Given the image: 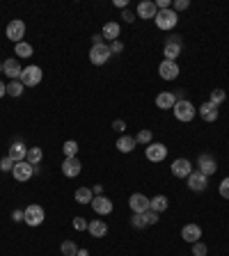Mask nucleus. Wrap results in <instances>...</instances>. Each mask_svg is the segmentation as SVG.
Segmentation results:
<instances>
[{"mask_svg":"<svg viewBox=\"0 0 229 256\" xmlns=\"http://www.w3.org/2000/svg\"><path fill=\"white\" fill-rule=\"evenodd\" d=\"M172 112H174V117L179 119V121H183V124H188V121H193L197 114V108L193 103H190L188 99H181L174 103V108H172Z\"/></svg>","mask_w":229,"mask_h":256,"instance_id":"f257e3e1","label":"nucleus"},{"mask_svg":"<svg viewBox=\"0 0 229 256\" xmlns=\"http://www.w3.org/2000/svg\"><path fill=\"white\" fill-rule=\"evenodd\" d=\"M154 23H156L158 30H174L179 23V14L174 9H158Z\"/></svg>","mask_w":229,"mask_h":256,"instance_id":"f03ea898","label":"nucleus"},{"mask_svg":"<svg viewBox=\"0 0 229 256\" xmlns=\"http://www.w3.org/2000/svg\"><path fill=\"white\" fill-rule=\"evenodd\" d=\"M181 51H183L181 34H170V37H167V41H165V48H163L165 59H172V62H177V57L181 55Z\"/></svg>","mask_w":229,"mask_h":256,"instance_id":"7ed1b4c3","label":"nucleus"},{"mask_svg":"<svg viewBox=\"0 0 229 256\" xmlns=\"http://www.w3.org/2000/svg\"><path fill=\"white\" fill-rule=\"evenodd\" d=\"M41 78H44V71H41V66L37 64H30L23 69V73H21V83H23V87H37L41 83Z\"/></svg>","mask_w":229,"mask_h":256,"instance_id":"20e7f679","label":"nucleus"},{"mask_svg":"<svg viewBox=\"0 0 229 256\" xmlns=\"http://www.w3.org/2000/svg\"><path fill=\"white\" fill-rule=\"evenodd\" d=\"M23 213H26V215H23V222H26L28 227H39V224L46 220V213H44V208H41L39 204L26 206Z\"/></svg>","mask_w":229,"mask_h":256,"instance_id":"39448f33","label":"nucleus"},{"mask_svg":"<svg viewBox=\"0 0 229 256\" xmlns=\"http://www.w3.org/2000/svg\"><path fill=\"white\" fill-rule=\"evenodd\" d=\"M26 23L21 19H14V21H9L7 23V28H5V32H7V39L9 41H14V44H19V41H23V37H26Z\"/></svg>","mask_w":229,"mask_h":256,"instance_id":"423d86ee","label":"nucleus"},{"mask_svg":"<svg viewBox=\"0 0 229 256\" xmlns=\"http://www.w3.org/2000/svg\"><path fill=\"white\" fill-rule=\"evenodd\" d=\"M110 59V46L108 44H97V46H92V51H90V62L94 66H101V64H105Z\"/></svg>","mask_w":229,"mask_h":256,"instance_id":"0eeeda50","label":"nucleus"},{"mask_svg":"<svg viewBox=\"0 0 229 256\" xmlns=\"http://www.w3.org/2000/svg\"><path fill=\"white\" fill-rule=\"evenodd\" d=\"M144 156H147V160H151V163H161V160L167 158V146L161 144V142H151V144H147V149H144Z\"/></svg>","mask_w":229,"mask_h":256,"instance_id":"6e6552de","label":"nucleus"},{"mask_svg":"<svg viewBox=\"0 0 229 256\" xmlns=\"http://www.w3.org/2000/svg\"><path fill=\"white\" fill-rule=\"evenodd\" d=\"M158 73H161V78L163 80H177L181 69H179L177 62H172V59H163L161 64H158Z\"/></svg>","mask_w":229,"mask_h":256,"instance_id":"1a4fd4ad","label":"nucleus"},{"mask_svg":"<svg viewBox=\"0 0 229 256\" xmlns=\"http://www.w3.org/2000/svg\"><path fill=\"white\" fill-rule=\"evenodd\" d=\"M129 206H131L133 213H144V210L151 208V199L142 192H133L131 197H129Z\"/></svg>","mask_w":229,"mask_h":256,"instance_id":"9d476101","label":"nucleus"},{"mask_svg":"<svg viewBox=\"0 0 229 256\" xmlns=\"http://www.w3.org/2000/svg\"><path fill=\"white\" fill-rule=\"evenodd\" d=\"M156 14H158V7L154 0H142V2H137L135 16H140V19H144V21H151V19H156Z\"/></svg>","mask_w":229,"mask_h":256,"instance_id":"9b49d317","label":"nucleus"},{"mask_svg":"<svg viewBox=\"0 0 229 256\" xmlns=\"http://www.w3.org/2000/svg\"><path fill=\"white\" fill-rule=\"evenodd\" d=\"M197 171H202L204 176H211V174H216V171H218L216 158L209 156V153H202V156L197 158Z\"/></svg>","mask_w":229,"mask_h":256,"instance_id":"f8f14e48","label":"nucleus"},{"mask_svg":"<svg viewBox=\"0 0 229 256\" xmlns=\"http://www.w3.org/2000/svg\"><path fill=\"white\" fill-rule=\"evenodd\" d=\"M12 174H14V178H16L19 183H26V181H30V178L34 176V170H33V165L28 163V160H23V163L14 165Z\"/></svg>","mask_w":229,"mask_h":256,"instance_id":"ddd939ff","label":"nucleus"},{"mask_svg":"<svg viewBox=\"0 0 229 256\" xmlns=\"http://www.w3.org/2000/svg\"><path fill=\"white\" fill-rule=\"evenodd\" d=\"M170 167H172V174L177 178H188L190 174H193V165H190L188 158H177Z\"/></svg>","mask_w":229,"mask_h":256,"instance_id":"4468645a","label":"nucleus"},{"mask_svg":"<svg viewBox=\"0 0 229 256\" xmlns=\"http://www.w3.org/2000/svg\"><path fill=\"white\" fill-rule=\"evenodd\" d=\"M186 181H188V188L193 192H204L209 188V176H204L202 171H193Z\"/></svg>","mask_w":229,"mask_h":256,"instance_id":"2eb2a0df","label":"nucleus"},{"mask_svg":"<svg viewBox=\"0 0 229 256\" xmlns=\"http://www.w3.org/2000/svg\"><path fill=\"white\" fill-rule=\"evenodd\" d=\"M2 73H5L9 80H19L21 73H23V66L19 64V59L16 57H9L2 62Z\"/></svg>","mask_w":229,"mask_h":256,"instance_id":"dca6fc26","label":"nucleus"},{"mask_svg":"<svg viewBox=\"0 0 229 256\" xmlns=\"http://www.w3.org/2000/svg\"><path fill=\"white\" fill-rule=\"evenodd\" d=\"M197 114L204 119V121H209V124H213V121H218V105H213L211 101H204L199 108H197Z\"/></svg>","mask_w":229,"mask_h":256,"instance_id":"f3484780","label":"nucleus"},{"mask_svg":"<svg viewBox=\"0 0 229 256\" xmlns=\"http://www.w3.org/2000/svg\"><path fill=\"white\" fill-rule=\"evenodd\" d=\"M83 171V165H80L78 158H65V163H62V174L66 178H76Z\"/></svg>","mask_w":229,"mask_h":256,"instance_id":"a211bd4d","label":"nucleus"},{"mask_svg":"<svg viewBox=\"0 0 229 256\" xmlns=\"http://www.w3.org/2000/svg\"><path fill=\"white\" fill-rule=\"evenodd\" d=\"M181 238L190 245L199 243V238H202V227H199V224H186L181 229Z\"/></svg>","mask_w":229,"mask_h":256,"instance_id":"6ab92c4d","label":"nucleus"},{"mask_svg":"<svg viewBox=\"0 0 229 256\" xmlns=\"http://www.w3.org/2000/svg\"><path fill=\"white\" fill-rule=\"evenodd\" d=\"M90 206L94 208L97 215H110V213H112V201L108 197H103V195H98V197L92 199Z\"/></svg>","mask_w":229,"mask_h":256,"instance_id":"aec40b11","label":"nucleus"},{"mask_svg":"<svg viewBox=\"0 0 229 256\" xmlns=\"http://www.w3.org/2000/svg\"><path fill=\"white\" fill-rule=\"evenodd\" d=\"M119 32H122V28H119L117 21H108V23L103 26V30H101V34H103V41L108 39L110 44L119 39Z\"/></svg>","mask_w":229,"mask_h":256,"instance_id":"412c9836","label":"nucleus"},{"mask_svg":"<svg viewBox=\"0 0 229 256\" xmlns=\"http://www.w3.org/2000/svg\"><path fill=\"white\" fill-rule=\"evenodd\" d=\"M174 103H177V96H174V92H161L156 96V108H161V110H172V108H174Z\"/></svg>","mask_w":229,"mask_h":256,"instance_id":"4be33fe9","label":"nucleus"},{"mask_svg":"<svg viewBox=\"0 0 229 256\" xmlns=\"http://www.w3.org/2000/svg\"><path fill=\"white\" fill-rule=\"evenodd\" d=\"M7 156L12 158L14 163H23L28 156V146L23 144V142H14V144L9 146V153H7Z\"/></svg>","mask_w":229,"mask_h":256,"instance_id":"5701e85b","label":"nucleus"},{"mask_svg":"<svg viewBox=\"0 0 229 256\" xmlns=\"http://www.w3.org/2000/svg\"><path fill=\"white\" fill-rule=\"evenodd\" d=\"M87 231H90L92 238H103L105 233H108V224H105L103 220H92V222L87 224Z\"/></svg>","mask_w":229,"mask_h":256,"instance_id":"b1692460","label":"nucleus"},{"mask_svg":"<svg viewBox=\"0 0 229 256\" xmlns=\"http://www.w3.org/2000/svg\"><path fill=\"white\" fill-rule=\"evenodd\" d=\"M135 144H137V142H135L133 135H122V138L115 142V146H117L119 153H131L133 149H135Z\"/></svg>","mask_w":229,"mask_h":256,"instance_id":"393cba45","label":"nucleus"},{"mask_svg":"<svg viewBox=\"0 0 229 256\" xmlns=\"http://www.w3.org/2000/svg\"><path fill=\"white\" fill-rule=\"evenodd\" d=\"M170 208V199L165 197V195H156V197H151V210H156V213H163V210Z\"/></svg>","mask_w":229,"mask_h":256,"instance_id":"a878e982","label":"nucleus"},{"mask_svg":"<svg viewBox=\"0 0 229 256\" xmlns=\"http://www.w3.org/2000/svg\"><path fill=\"white\" fill-rule=\"evenodd\" d=\"M73 199L78 201V204H92V199H94V192H92V188H78L76 190V195H73Z\"/></svg>","mask_w":229,"mask_h":256,"instance_id":"bb28decb","label":"nucleus"},{"mask_svg":"<svg viewBox=\"0 0 229 256\" xmlns=\"http://www.w3.org/2000/svg\"><path fill=\"white\" fill-rule=\"evenodd\" d=\"M14 53L19 55V57H33V44H28V41H19V44H14Z\"/></svg>","mask_w":229,"mask_h":256,"instance_id":"cd10ccee","label":"nucleus"},{"mask_svg":"<svg viewBox=\"0 0 229 256\" xmlns=\"http://www.w3.org/2000/svg\"><path fill=\"white\" fill-rule=\"evenodd\" d=\"M23 92H26V87H23V83H21V80H9V83H7V96L19 99Z\"/></svg>","mask_w":229,"mask_h":256,"instance_id":"c85d7f7f","label":"nucleus"},{"mask_svg":"<svg viewBox=\"0 0 229 256\" xmlns=\"http://www.w3.org/2000/svg\"><path fill=\"white\" fill-rule=\"evenodd\" d=\"M41 158H44V151H41L39 146H30V149H28V156H26V160L30 165H41Z\"/></svg>","mask_w":229,"mask_h":256,"instance_id":"c756f323","label":"nucleus"},{"mask_svg":"<svg viewBox=\"0 0 229 256\" xmlns=\"http://www.w3.org/2000/svg\"><path fill=\"white\" fill-rule=\"evenodd\" d=\"M62 151H65L66 158H78V142H76V140H66L65 146H62Z\"/></svg>","mask_w":229,"mask_h":256,"instance_id":"7c9ffc66","label":"nucleus"},{"mask_svg":"<svg viewBox=\"0 0 229 256\" xmlns=\"http://www.w3.org/2000/svg\"><path fill=\"white\" fill-rule=\"evenodd\" d=\"M135 142L137 144H144V146L151 144V142H154V133H151L149 128H142V131L135 135Z\"/></svg>","mask_w":229,"mask_h":256,"instance_id":"2f4dec72","label":"nucleus"},{"mask_svg":"<svg viewBox=\"0 0 229 256\" xmlns=\"http://www.w3.org/2000/svg\"><path fill=\"white\" fill-rule=\"evenodd\" d=\"M60 252H62V256H76L78 254V247H76L73 240H65V243L60 245Z\"/></svg>","mask_w":229,"mask_h":256,"instance_id":"473e14b6","label":"nucleus"},{"mask_svg":"<svg viewBox=\"0 0 229 256\" xmlns=\"http://www.w3.org/2000/svg\"><path fill=\"white\" fill-rule=\"evenodd\" d=\"M225 99H227V92H225V89H213L209 101L213 105H218V108H220V103H225Z\"/></svg>","mask_w":229,"mask_h":256,"instance_id":"72a5a7b5","label":"nucleus"},{"mask_svg":"<svg viewBox=\"0 0 229 256\" xmlns=\"http://www.w3.org/2000/svg\"><path fill=\"white\" fill-rule=\"evenodd\" d=\"M142 215H144V220H147V227H149V224H158V222H161V213H156V210H144V213H142Z\"/></svg>","mask_w":229,"mask_h":256,"instance_id":"f704fd0d","label":"nucleus"},{"mask_svg":"<svg viewBox=\"0 0 229 256\" xmlns=\"http://www.w3.org/2000/svg\"><path fill=\"white\" fill-rule=\"evenodd\" d=\"M131 224H133V227H135V229H144V227H147V220H144V215H142V213H133Z\"/></svg>","mask_w":229,"mask_h":256,"instance_id":"c9c22d12","label":"nucleus"},{"mask_svg":"<svg viewBox=\"0 0 229 256\" xmlns=\"http://www.w3.org/2000/svg\"><path fill=\"white\" fill-rule=\"evenodd\" d=\"M206 254H209V247H206L202 240L193 245V256H206Z\"/></svg>","mask_w":229,"mask_h":256,"instance_id":"e433bc0d","label":"nucleus"},{"mask_svg":"<svg viewBox=\"0 0 229 256\" xmlns=\"http://www.w3.org/2000/svg\"><path fill=\"white\" fill-rule=\"evenodd\" d=\"M218 192H220V197L229 199V176L220 181V185H218Z\"/></svg>","mask_w":229,"mask_h":256,"instance_id":"4c0bfd02","label":"nucleus"},{"mask_svg":"<svg viewBox=\"0 0 229 256\" xmlns=\"http://www.w3.org/2000/svg\"><path fill=\"white\" fill-rule=\"evenodd\" d=\"M73 229H76V231H87V224H90V222H87V220H85V217H73Z\"/></svg>","mask_w":229,"mask_h":256,"instance_id":"58836bf2","label":"nucleus"},{"mask_svg":"<svg viewBox=\"0 0 229 256\" xmlns=\"http://www.w3.org/2000/svg\"><path fill=\"white\" fill-rule=\"evenodd\" d=\"M14 165H16V163H14L12 158L5 156L2 160H0V171H12V170H14Z\"/></svg>","mask_w":229,"mask_h":256,"instance_id":"ea45409f","label":"nucleus"},{"mask_svg":"<svg viewBox=\"0 0 229 256\" xmlns=\"http://www.w3.org/2000/svg\"><path fill=\"white\" fill-rule=\"evenodd\" d=\"M190 7V0H174V2H172V9H174V12H183V9H188Z\"/></svg>","mask_w":229,"mask_h":256,"instance_id":"a19ab883","label":"nucleus"},{"mask_svg":"<svg viewBox=\"0 0 229 256\" xmlns=\"http://www.w3.org/2000/svg\"><path fill=\"white\" fill-rule=\"evenodd\" d=\"M108 46H110V55H119V53L124 51V44H122V41H112V44H108Z\"/></svg>","mask_w":229,"mask_h":256,"instance_id":"79ce46f5","label":"nucleus"},{"mask_svg":"<svg viewBox=\"0 0 229 256\" xmlns=\"http://www.w3.org/2000/svg\"><path fill=\"white\" fill-rule=\"evenodd\" d=\"M122 19H124L126 23H133V21H135V12H131V9L126 7V9H122Z\"/></svg>","mask_w":229,"mask_h":256,"instance_id":"37998d69","label":"nucleus"},{"mask_svg":"<svg viewBox=\"0 0 229 256\" xmlns=\"http://www.w3.org/2000/svg\"><path fill=\"white\" fill-rule=\"evenodd\" d=\"M112 128H115L117 133H124L126 131V121L124 119H115V121H112Z\"/></svg>","mask_w":229,"mask_h":256,"instance_id":"c03bdc74","label":"nucleus"},{"mask_svg":"<svg viewBox=\"0 0 229 256\" xmlns=\"http://www.w3.org/2000/svg\"><path fill=\"white\" fill-rule=\"evenodd\" d=\"M23 215H26V213H23L21 208H16V210L12 213V220H14V222H23Z\"/></svg>","mask_w":229,"mask_h":256,"instance_id":"a18cd8bd","label":"nucleus"},{"mask_svg":"<svg viewBox=\"0 0 229 256\" xmlns=\"http://www.w3.org/2000/svg\"><path fill=\"white\" fill-rule=\"evenodd\" d=\"M97 44H103V34H94L92 37V46H97Z\"/></svg>","mask_w":229,"mask_h":256,"instance_id":"49530a36","label":"nucleus"},{"mask_svg":"<svg viewBox=\"0 0 229 256\" xmlns=\"http://www.w3.org/2000/svg\"><path fill=\"white\" fill-rule=\"evenodd\" d=\"M92 192H94V197H98V195H103V185H94V188H92Z\"/></svg>","mask_w":229,"mask_h":256,"instance_id":"de8ad7c7","label":"nucleus"},{"mask_svg":"<svg viewBox=\"0 0 229 256\" xmlns=\"http://www.w3.org/2000/svg\"><path fill=\"white\" fill-rule=\"evenodd\" d=\"M115 7H119V9H126V7H129V2H126V0H115Z\"/></svg>","mask_w":229,"mask_h":256,"instance_id":"09e8293b","label":"nucleus"},{"mask_svg":"<svg viewBox=\"0 0 229 256\" xmlns=\"http://www.w3.org/2000/svg\"><path fill=\"white\" fill-rule=\"evenodd\" d=\"M5 94H7V85H5V83H2V80H0V99H2Z\"/></svg>","mask_w":229,"mask_h":256,"instance_id":"8fccbe9b","label":"nucleus"},{"mask_svg":"<svg viewBox=\"0 0 229 256\" xmlns=\"http://www.w3.org/2000/svg\"><path fill=\"white\" fill-rule=\"evenodd\" d=\"M76 256H90V252H87V250H78V254H76Z\"/></svg>","mask_w":229,"mask_h":256,"instance_id":"3c124183","label":"nucleus"},{"mask_svg":"<svg viewBox=\"0 0 229 256\" xmlns=\"http://www.w3.org/2000/svg\"><path fill=\"white\" fill-rule=\"evenodd\" d=\"M0 73H2V62H0Z\"/></svg>","mask_w":229,"mask_h":256,"instance_id":"603ef678","label":"nucleus"}]
</instances>
